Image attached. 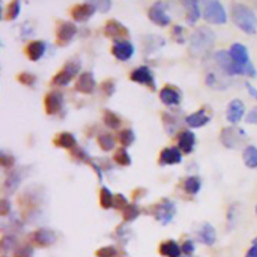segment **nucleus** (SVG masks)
Returning a JSON list of instances; mask_svg holds the SVG:
<instances>
[{"mask_svg":"<svg viewBox=\"0 0 257 257\" xmlns=\"http://www.w3.org/2000/svg\"><path fill=\"white\" fill-rule=\"evenodd\" d=\"M204 19L211 24H226L227 13L220 1H205Z\"/></svg>","mask_w":257,"mask_h":257,"instance_id":"5","label":"nucleus"},{"mask_svg":"<svg viewBox=\"0 0 257 257\" xmlns=\"http://www.w3.org/2000/svg\"><path fill=\"white\" fill-rule=\"evenodd\" d=\"M182 162V153L178 147H167L161 151L159 164L161 166H174Z\"/></svg>","mask_w":257,"mask_h":257,"instance_id":"16","label":"nucleus"},{"mask_svg":"<svg viewBox=\"0 0 257 257\" xmlns=\"http://www.w3.org/2000/svg\"><path fill=\"white\" fill-rule=\"evenodd\" d=\"M97 10H101L103 13H107L110 8H112V1H92Z\"/></svg>","mask_w":257,"mask_h":257,"instance_id":"49","label":"nucleus"},{"mask_svg":"<svg viewBox=\"0 0 257 257\" xmlns=\"http://www.w3.org/2000/svg\"><path fill=\"white\" fill-rule=\"evenodd\" d=\"M159 252L161 255L166 257H181V252L182 249L180 247V245L177 244L173 240H169V241L163 242L159 246Z\"/></svg>","mask_w":257,"mask_h":257,"instance_id":"27","label":"nucleus"},{"mask_svg":"<svg viewBox=\"0 0 257 257\" xmlns=\"http://www.w3.org/2000/svg\"><path fill=\"white\" fill-rule=\"evenodd\" d=\"M1 249L4 250L5 252H9V251H14V250H18L16 247H18V240H16V237L14 235H4L3 239H1Z\"/></svg>","mask_w":257,"mask_h":257,"instance_id":"37","label":"nucleus"},{"mask_svg":"<svg viewBox=\"0 0 257 257\" xmlns=\"http://www.w3.org/2000/svg\"><path fill=\"white\" fill-rule=\"evenodd\" d=\"M201 186H202V183L199 177L190 176L187 180L185 181V183H183V190H185V192L188 193V195L195 196L200 192V190H201Z\"/></svg>","mask_w":257,"mask_h":257,"instance_id":"29","label":"nucleus"},{"mask_svg":"<svg viewBox=\"0 0 257 257\" xmlns=\"http://www.w3.org/2000/svg\"><path fill=\"white\" fill-rule=\"evenodd\" d=\"M100 201L101 206L104 209L114 208V195H113V192L108 187H102Z\"/></svg>","mask_w":257,"mask_h":257,"instance_id":"31","label":"nucleus"},{"mask_svg":"<svg viewBox=\"0 0 257 257\" xmlns=\"http://www.w3.org/2000/svg\"><path fill=\"white\" fill-rule=\"evenodd\" d=\"M11 211V205L8 200L3 199L1 202H0V214L1 216H8Z\"/></svg>","mask_w":257,"mask_h":257,"instance_id":"50","label":"nucleus"},{"mask_svg":"<svg viewBox=\"0 0 257 257\" xmlns=\"http://www.w3.org/2000/svg\"><path fill=\"white\" fill-rule=\"evenodd\" d=\"M58 240L55 232L51 228H39V230L35 231L33 233V241L41 247H49L51 245H54Z\"/></svg>","mask_w":257,"mask_h":257,"instance_id":"15","label":"nucleus"},{"mask_svg":"<svg viewBox=\"0 0 257 257\" xmlns=\"http://www.w3.org/2000/svg\"><path fill=\"white\" fill-rule=\"evenodd\" d=\"M53 142L56 147L64 148V150L73 151L77 147V138L74 134L69 133V132H62V133L56 134Z\"/></svg>","mask_w":257,"mask_h":257,"instance_id":"24","label":"nucleus"},{"mask_svg":"<svg viewBox=\"0 0 257 257\" xmlns=\"http://www.w3.org/2000/svg\"><path fill=\"white\" fill-rule=\"evenodd\" d=\"M22 181V177L19 176V172H13L8 176V178L5 180L4 183V191H5L8 195H13L16 191V188L19 187V183Z\"/></svg>","mask_w":257,"mask_h":257,"instance_id":"30","label":"nucleus"},{"mask_svg":"<svg viewBox=\"0 0 257 257\" xmlns=\"http://www.w3.org/2000/svg\"><path fill=\"white\" fill-rule=\"evenodd\" d=\"M178 148L185 154H190L193 152L196 146V134L192 131H183L178 134V141H177Z\"/></svg>","mask_w":257,"mask_h":257,"instance_id":"19","label":"nucleus"},{"mask_svg":"<svg viewBox=\"0 0 257 257\" xmlns=\"http://www.w3.org/2000/svg\"><path fill=\"white\" fill-rule=\"evenodd\" d=\"M183 6L187 10V14H186V22L187 24L190 25H195L197 23V20L201 16V9H200V4L199 1H182Z\"/></svg>","mask_w":257,"mask_h":257,"instance_id":"26","label":"nucleus"},{"mask_svg":"<svg viewBox=\"0 0 257 257\" xmlns=\"http://www.w3.org/2000/svg\"><path fill=\"white\" fill-rule=\"evenodd\" d=\"M78 28L74 23L62 22L56 28V43L59 46H67L74 39Z\"/></svg>","mask_w":257,"mask_h":257,"instance_id":"9","label":"nucleus"},{"mask_svg":"<svg viewBox=\"0 0 257 257\" xmlns=\"http://www.w3.org/2000/svg\"><path fill=\"white\" fill-rule=\"evenodd\" d=\"M231 19L233 24L246 34L257 33V16L254 10L245 4H233L231 9Z\"/></svg>","mask_w":257,"mask_h":257,"instance_id":"1","label":"nucleus"},{"mask_svg":"<svg viewBox=\"0 0 257 257\" xmlns=\"http://www.w3.org/2000/svg\"><path fill=\"white\" fill-rule=\"evenodd\" d=\"M47 51V44L43 41H34L30 42L29 44L25 48V53H27L28 58L32 60V62H38L41 60L44 56Z\"/></svg>","mask_w":257,"mask_h":257,"instance_id":"20","label":"nucleus"},{"mask_svg":"<svg viewBox=\"0 0 257 257\" xmlns=\"http://www.w3.org/2000/svg\"><path fill=\"white\" fill-rule=\"evenodd\" d=\"M216 35L213 30L207 27H200L191 35L190 51L195 56L206 55L213 47Z\"/></svg>","mask_w":257,"mask_h":257,"instance_id":"2","label":"nucleus"},{"mask_svg":"<svg viewBox=\"0 0 257 257\" xmlns=\"http://www.w3.org/2000/svg\"><path fill=\"white\" fill-rule=\"evenodd\" d=\"M72 155L79 162H87V163H89V162L92 161L91 158H89L88 153H87V151L83 150V148L75 147L74 150L72 151Z\"/></svg>","mask_w":257,"mask_h":257,"instance_id":"40","label":"nucleus"},{"mask_svg":"<svg viewBox=\"0 0 257 257\" xmlns=\"http://www.w3.org/2000/svg\"><path fill=\"white\" fill-rule=\"evenodd\" d=\"M181 249H182L183 254L187 255V256H191V255H193V252H195L196 247H195V244H193L192 240H187V241L183 242V245L181 246Z\"/></svg>","mask_w":257,"mask_h":257,"instance_id":"48","label":"nucleus"},{"mask_svg":"<svg viewBox=\"0 0 257 257\" xmlns=\"http://www.w3.org/2000/svg\"><path fill=\"white\" fill-rule=\"evenodd\" d=\"M101 88H102V91L104 92L108 97H109L115 92V84H114V82L110 81V79H108V81L103 82L102 86H101Z\"/></svg>","mask_w":257,"mask_h":257,"instance_id":"47","label":"nucleus"},{"mask_svg":"<svg viewBox=\"0 0 257 257\" xmlns=\"http://www.w3.org/2000/svg\"><path fill=\"white\" fill-rule=\"evenodd\" d=\"M129 78H131V81H133L134 83L142 84V86L151 88L152 91L157 89L154 75H153L152 70H151L147 65H142V67L136 68V69L131 73Z\"/></svg>","mask_w":257,"mask_h":257,"instance_id":"7","label":"nucleus"},{"mask_svg":"<svg viewBox=\"0 0 257 257\" xmlns=\"http://www.w3.org/2000/svg\"><path fill=\"white\" fill-rule=\"evenodd\" d=\"M122 212H123V213H122L123 214V220L126 221V222H133V221L137 220L138 216L141 214L140 207L137 206L136 204H129L126 208L122 209Z\"/></svg>","mask_w":257,"mask_h":257,"instance_id":"33","label":"nucleus"},{"mask_svg":"<svg viewBox=\"0 0 257 257\" xmlns=\"http://www.w3.org/2000/svg\"><path fill=\"white\" fill-rule=\"evenodd\" d=\"M252 245H254V246H257V236L254 239V241H252Z\"/></svg>","mask_w":257,"mask_h":257,"instance_id":"55","label":"nucleus"},{"mask_svg":"<svg viewBox=\"0 0 257 257\" xmlns=\"http://www.w3.org/2000/svg\"><path fill=\"white\" fill-rule=\"evenodd\" d=\"M97 11V8L92 1H87L84 4H78L72 9V16L75 22L78 23H87L94 13Z\"/></svg>","mask_w":257,"mask_h":257,"instance_id":"13","label":"nucleus"},{"mask_svg":"<svg viewBox=\"0 0 257 257\" xmlns=\"http://www.w3.org/2000/svg\"><path fill=\"white\" fill-rule=\"evenodd\" d=\"M246 257H257V246H254V245H252L251 249L247 251Z\"/></svg>","mask_w":257,"mask_h":257,"instance_id":"54","label":"nucleus"},{"mask_svg":"<svg viewBox=\"0 0 257 257\" xmlns=\"http://www.w3.org/2000/svg\"><path fill=\"white\" fill-rule=\"evenodd\" d=\"M33 255H34V250L30 245L22 246L14 252V257H33Z\"/></svg>","mask_w":257,"mask_h":257,"instance_id":"43","label":"nucleus"},{"mask_svg":"<svg viewBox=\"0 0 257 257\" xmlns=\"http://www.w3.org/2000/svg\"><path fill=\"white\" fill-rule=\"evenodd\" d=\"M245 115V104L241 100H233L228 104L226 110V118L232 126H236L241 122Z\"/></svg>","mask_w":257,"mask_h":257,"instance_id":"14","label":"nucleus"},{"mask_svg":"<svg viewBox=\"0 0 257 257\" xmlns=\"http://www.w3.org/2000/svg\"><path fill=\"white\" fill-rule=\"evenodd\" d=\"M231 59H232V62L235 63L236 65H239L241 68H246L251 64L250 62V55H249V51H247L246 47L241 43H235L231 46L230 51Z\"/></svg>","mask_w":257,"mask_h":257,"instance_id":"11","label":"nucleus"},{"mask_svg":"<svg viewBox=\"0 0 257 257\" xmlns=\"http://www.w3.org/2000/svg\"><path fill=\"white\" fill-rule=\"evenodd\" d=\"M112 54L118 60L127 62L133 56L134 46L129 41H114V44L112 47Z\"/></svg>","mask_w":257,"mask_h":257,"instance_id":"12","label":"nucleus"},{"mask_svg":"<svg viewBox=\"0 0 257 257\" xmlns=\"http://www.w3.org/2000/svg\"><path fill=\"white\" fill-rule=\"evenodd\" d=\"M256 214H257V205H256Z\"/></svg>","mask_w":257,"mask_h":257,"instance_id":"56","label":"nucleus"},{"mask_svg":"<svg viewBox=\"0 0 257 257\" xmlns=\"http://www.w3.org/2000/svg\"><path fill=\"white\" fill-rule=\"evenodd\" d=\"M128 205H129V202L124 195H122V193H118V195L114 196V208L124 209L127 206H128Z\"/></svg>","mask_w":257,"mask_h":257,"instance_id":"44","label":"nucleus"},{"mask_svg":"<svg viewBox=\"0 0 257 257\" xmlns=\"http://www.w3.org/2000/svg\"><path fill=\"white\" fill-rule=\"evenodd\" d=\"M245 87H246V89H247V92H249L250 96H251L255 101H257V89L255 88L251 83H249V82L245 83Z\"/></svg>","mask_w":257,"mask_h":257,"instance_id":"53","label":"nucleus"},{"mask_svg":"<svg viewBox=\"0 0 257 257\" xmlns=\"http://www.w3.org/2000/svg\"><path fill=\"white\" fill-rule=\"evenodd\" d=\"M96 87H97V82L93 73L84 72L78 77L77 83H75V91H78L79 93H83V94H91L93 93Z\"/></svg>","mask_w":257,"mask_h":257,"instance_id":"17","label":"nucleus"},{"mask_svg":"<svg viewBox=\"0 0 257 257\" xmlns=\"http://www.w3.org/2000/svg\"><path fill=\"white\" fill-rule=\"evenodd\" d=\"M167 4L157 1L153 4L148 10V18L152 23H154L158 27H167L171 23V16L167 14Z\"/></svg>","mask_w":257,"mask_h":257,"instance_id":"8","label":"nucleus"},{"mask_svg":"<svg viewBox=\"0 0 257 257\" xmlns=\"http://www.w3.org/2000/svg\"><path fill=\"white\" fill-rule=\"evenodd\" d=\"M214 60H216V63L218 64L220 69L223 70L226 74L228 75L233 74V62L232 59H231L228 51H217V53L214 54Z\"/></svg>","mask_w":257,"mask_h":257,"instance_id":"25","label":"nucleus"},{"mask_svg":"<svg viewBox=\"0 0 257 257\" xmlns=\"http://www.w3.org/2000/svg\"><path fill=\"white\" fill-rule=\"evenodd\" d=\"M0 162H1V166H3L4 168H10L14 164V162H15V158H14L10 153L1 152L0 153Z\"/></svg>","mask_w":257,"mask_h":257,"instance_id":"45","label":"nucleus"},{"mask_svg":"<svg viewBox=\"0 0 257 257\" xmlns=\"http://www.w3.org/2000/svg\"><path fill=\"white\" fill-rule=\"evenodd\" d=\"M18 81L20 82L22 84H24V86H34L35 81H37V77H35L34 74H32V73H20V74L18 75Z\"/></svg>","mask_w":257,"mask_h":257,"instance_id":"42","label":"nucleus"},{"mask_svg":"<svg viewBox=\"0 0 257 257\" xmlns=\"http://www.w3.org/2000/svg\"><path fill=\"white\" fill-rule=\"evenodd\" d=\"M118 140H119L121 145L123 146V148H127L133 145V142L136 141V134H134L132 129H123L118 134Z\"/></svg>","mask_w":257,"mask_h":257,"instance_id":"36","label":"nucleus"},{"mask_svg":"<svg viewBox=\"0 0 257 257\" xmlns=\"http://www.w3.org/2000/svg\"><path fill=\"white\" fill-rule=\"evenodd\" d=\"M163 124H164V129L168 134H173L177 129V121L176 118L173 117L169 113H164L163 114Z\"/></svg>","mask_w":257,"mask_h":257,"instance_id":"38","label":"nucleus"},{"mask_svg":"<svg viewBox=\"0 0 257 257\" xmlns=\"http://www.w3.org/2000/svg\"><path fill=\"white\" fill-rule=\"evenodd\" d=\"M98 145H100V147L102 148L104 152H109V151H112L113 148L115 147L114 137L110 133L101 134V136L98 137Z\"/></svg>","mask_w":257,"mask_h":257,"instance_id":"34","label":"nucleus"},{"mask_svg":"<svg viewBox=\"0 0 257 257\" xmlns=\"http://www.w3.org/2000/svg\"><path fill=\"white\" fill-rule=\"evenodd\" d=\"M246 132L242 128H237L236 126L225 127L220 134V141L228 150H236L246 140Z\"/></svg>","mask_w":257,"mask_h":257,"instance_id":"3","label":"nucleus"},{"mask_svg":"<svg viewBox=\"0 0 257 257\" xmlns=\"http://www.w3.org/2000/svg\"><path fill=\"white\" fill-rule=\"evenodd\" d=\"M104 34L107 37L113 38V39H119V41H123V38L128 37L129 32L121 22H118L115 19H110L108 20L107 24L104 27Z\"/></svg>","mask_w":257,"mask_h":257,"instance_id":"18","label":"nucleus"},{"mask_svg":"<svg viewBox=\"0 0 257 257\" xmlns=\"http://www.w3.org/2000/svg\"><path fill=\"white\" fill-rule=\"evenodd\" d=\"M88 164H89V166H92V167H93V169H94V171H96L97 176H98V180H100V182H102V181H103V173H102V168H101V166H100V164L94 163L93 161H91V162H89Z\"/></svg>","mask_w":257,"mask_h":257,"instance_id":"52","label":"nucleus"},{"mask_svg":"<svg viewBox=\"0 0 257 257\" xmlns=\"http://www.w3.org/2000/svg\"><path fill=\"white\" fill-rule=\"evenodd\" d=\"M246 122L250 124H257V105L247 113Z\"/></svg>","mask_w":257,"mask_h":257,"instance_id":"51","label":"nucleus"},{"mask_svg":"<svg viewBox=\"0 0 257 257\" xmlns=\"http://www.w3.org/2000/svg\"><path fill=\"white\" fill-rule=\"evenodd\" d=\"M159 98H161L162 103L168 107H174L181 103V93L177 91L173 87L166 86L161 89L159 92Z\"/></svg>","mask_w":257,"mask_h":257,"instance_id":"21","label":"nucleus"},{"mask_svg":"<svg viewBox=\"0 0 257 257\" xmlns=\"http://www.w3.org/2000/svg\"><path fill=\"white\" fill-rule=\"evenodd\" d=\"M44 107H46L47 114L54 115L60 113L64 107V96L60 92H49L44 100Z\"/></svg>","mask_w":257,"mask_h":257,"instance_id":"10","label":"nucleus"},{"mask_svg":"<svg viewBox=\"0 0 257 257\" xmlns=\"http://www.w3.org/2000/svg\"><path fill=\"white\" fill-rule=\"evenodd\" d=\"M103 122L110 129H119L122 124V119L112 110H105L103 115Z\"/></svg>","mask_w":257,"mask_h":257,"instance_id":"32","label":"nucleus"},{"mask_svg":"<svg viewBox=\"0 0 257 257\" xmlns=\"http://www.w3.org/2000/svg\"><path fill=\"white\" fill-rule=\"evenodd\" d=\"M82 64L79 60L77 59H72L69 62H67V64L63 67L62 70H59L55 75L51 79V84L58 87H65L70 83V81H73L77 74L81 70Z\"/></svg>","mask_w":257,"mask_h":257,"instance_id":"4","label":"nucleus"},{"mask_svg":"<svg viewBox=\"0 0 257 257\" xmlns=\"http://www.w3.org/2000/svg\"><path fill=\"white\" fill-rule=\"evenodd\" d=\"M176 212L177 208L174 202L169 201V200L167 199L163 200L162 202H159V204H157L152 208V214L154 216V218L163 226L172 222V220H173L174 216H176Z\"/></svg>","mask_w":257,"mask_h":257,"instance_id":"6","label":"nucleus"},{"mask_svg":"<svg viewBox=\"0 0 257 257\" xmlns=\"http://www.w3.org/2000/svg\"><path fill=\"white\" fill-rule=\"evenodd\" d=\"M197 237L204 245L212 246L217 240L216 230H214V227L211 223H204L202 227L199 230V232H197Z\"/></svg>","mask_w":257,"mask_h":257,"instance_id":"23","label":"nucleus"},{"mask_svg":"<svg viewBox=\"0 0 257 257\" xmlns=\"http://www.w3.org/2000/svg\"><path fill=\"white\" fill-rule=\"evenodd\" d=\"M20 9H22V6H20L19 1H13V3L9 4L8 8H6V19L8 20H15L20 14Z\"/></svg>","mask_w":257,"mask_h":257,"instance_id":"39","label":"nucleus"},{"mask_svg":"<svg viewBox=\"0 0 257 257\" xmlns=\"http://www.w3.org/2000/svg\"><path fill=\"white\" fill-rule=\"evenodd\" d=\"M97 257H118V250L114 246H105L96 252Z\"/></svg>","mask_w":257,"mask_h":257,"instance_id":"41","label":"nucleus"},{"mask_svg":"<svg viewBox=\"0 0 257 257\" xmlns=\"http://www.w3.org/2000/svg\"><path fill=\"white\" fill-rule=\"evenodd\" d=\"M242 159L249 168H257V147L250 145L245 147L242 153Z\"/></svg>","mask_w":257,"mask_h":257,"instance_id":"28","label":"nucleus"},{"mask_svg":"<svg viewBox=\"0 0 257 257\" xmlns=\"http://www.w3.org/2000/svg\"><path fill=\"white\" fill-rule=\"evenodd\" d=\"M183 28L181 25H174L173 27V38L176 39V42L178 44H183L185 43V34H183Z\"/></svg>","mask_w":257,"mask_h":257,"instance_id":"46","label":"nucleus"},{"mask_svg":"<svg viewBox=\"0 0 257 257\" xmlns=\"http://www.w3.org/2000/svg\"><path fill=\"white\" fill-rule=\"evenodd\" d=\"M185 121L191 128H201V127H205L211 121V117L207 114L205 109H200L197 112L192 113V114L187 115Z\"/></svg>","mask_w":257,"mask_h":257,"instance_id":"22","label":"nucleus"},{"mask_svg":"<svg viewBox=\"0 0 257 257\" xmlns=\"http://www.w3.org/2000/svg\"><path fill=\"white\" fill-rule=\"evenodd\" d=\"M113 159H114L115 163H118L119 166L127 167V166H131L132 164V158H131V155H129L127 148H119V150L114 153V157H113Z\"/></svg>","mask_w":257,"mask_h":257,"instance_id":"35","label":"nucleus"}]
</instances>
